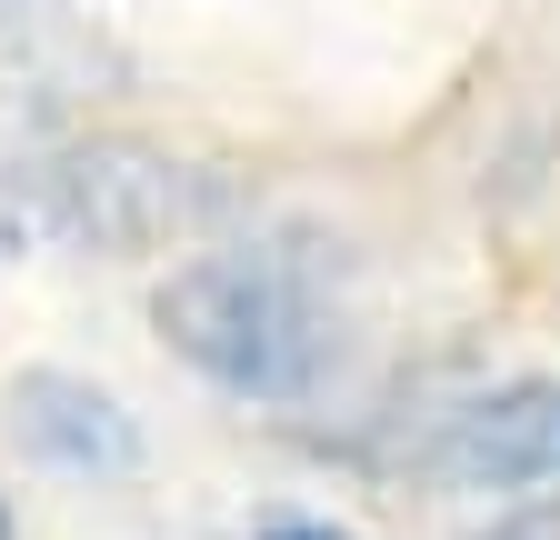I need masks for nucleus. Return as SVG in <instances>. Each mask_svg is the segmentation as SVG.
<instances>
[{
	"instance_id": "nucleus-4",
	"label": "nucleus",
	"mask_w": 560,
	"mask_h": 540,
	"mask_svg": "<svg viewBox=\"0 0 560 540\" xmlns=\"http://www.w3.org/2000/svg\"><path fill=\"white\" fill-rule=\"evenodd\" d=\"M11 431H21V450L40 470H70V481H110V470L140 460L130 411L81 371H21L11 380Z\"/></svg>"
},
{
	"instance_id": "nucleus-1",
	"label": "nucleus",
	"mask_w": 560,
	"mask_h": 540,
	"mask_svg": "<svg viewBox=\"0 0 560 540\" xmlns=\"http://www.w3.org/2000/svg\"><path fill=\"white\" fill-rule=\"evenodd\" d=\"M161 341L231 400H311L340 371V310L291 250H190L151 291Z\"/></svg>"
},
{
	"instance_id": "nucleus-2",
	"label": "nucleus",
	"mask_w": 560,
	"mask_h": 540,
	"mask_svg": "<svg viewBox=\"0 0 560 540\" xmlns=\"http://www.w3.org/2000/svg\"><path fill=\"white\" fill-rule=\"evenodd\" d=\"M21 200L50 240H91V250H151L171 231H190L210 200V180H190L180 161L161 151H120V141H91V151H50L21 171Z\"/></svg>"
},
{
	"instance_id": "nucleus-7",
	"label": "nucleus",
	"mask_w": 560,
	"mask_h": 540,
	"mask_svg": "<svg viewBox=\"0 0 560 540\" xmlns=\"http://www.w3.org/2000/svg\"><path fill=\"white\" fill-rule=\"evenodd\" d=\"M0 540H11V501H0Z\"/></svg>"
},
{
	"instance_id": "nucleus-6",
	"label": "nucleus",
	"mask_w": 560,
	"mask_h": 540,
	"mask_svg": "<svg viewBox=\"0 0 560 540\" xmlns=\"http://www.w3.org/2000/svg\"><path fill=\"white\" fill-rule=\"evenodd\" d=\"M250 540H361V530H340V520H311V510H280V520H260Z\"/></svg>"
},
{
	"instance_id": "nucleus-3",
	"label": "nucleus",
	"mask_w": 560,
	"mask_h": 540,
	"mask_svg": "<svg viewBox=\"0 0 560 540\" xmlns=\"http://www.w3.org/2000/svg\"><path fill=\"white\" fill-rule=\"evenodd\" d=\"M420 470L451 481V491H550L560 481V380L521 371V380L470 390L460 411L431 431Z\"/></svg>"
},
{
	"instance_id": "nucleus-5",
	"label": "nucleus",
	"mask_w": 560,
	"mask_h": 540,
	"mask_svg": "<svg viewBox=\"0 0 560 540\" xmlns=\"http://www.w3.org/2000/svg\"><path fill=\"white\" fill-rule=\"evenodd\" d=\"M470 540H560V491H540V501H521L501 520H480Z\"/></svg>"
}]
</instances>
